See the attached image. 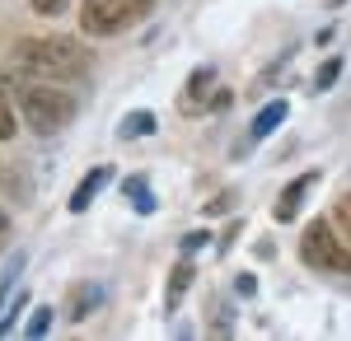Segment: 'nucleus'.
<instances>
[{"mask_svg":"<svg viewBox=\"0 0 351 341\" xmlns=\"http://www.w3.org/2000/svg\"><path fill=\"white\" fill-rule=\"evenodd\" d=\"M10 66H19L38 79H56V84H80L89 79V52L75 38H19L10 47Z\"/></svg>","mask_w":351,"mask_h":341,"instance_id":"obj_1","label":"nucleus"},{"mask_svg":"<svg viewBox=\"0 0 351 341\" xmlns=\"http://www.w3.org/2000/svg\"><path fill=\"white\" fill-rule=\"evenodd\" d=\"M5 79H10V89H14V103L24 112V122L38 136L66 131V127L75 122L80 103H75L56 79H38V75H28V71H19V66H14V75H5Z\"/></svg>","mask_w":351,"mask_h":341,"instance_id":"obj_2","label":"nucleus"},{"mask_svg":"<svg viewBox=\"0 0 351 341\" xmlns=\"http://www.w3.org/2000/svg\"><path fill=\"white\" fill-rule=\"evenodd\" d=\"M155 10V0H80V28L89 38H112L122 28L141 24Z\"/></svg>","mask_w":351,"mask_h":341,"instance_id":"obj_3","label":"nucleus"},{"mask_svg":"<svg viewBox=\"0 0 351 341\" xmlns=\"http://www.w3.org/2000/svg\"><path fill=\"white\" fill-rule=\"evenodd\" d=\"M300 257L309 266H328V271H351V243L332 234L328 220H314L304 238H300Z\"/></svg>","mask_w":351,"mask_h":341,"instance_id":"obj_4","label":"nucleus"},{"mask_svg":"<svg viewBox=\"0 0 351 341\" xmlns=\"http://www.w3.org/2000/svg\"><path fill=\"white\" fill-rule=\"evenodd\" d=\"M314 183H319V173H300V178L286 183V192H281V197H276V206H271L276 225H291V220H295L300 201H304V192H314Z\"/></svg>","mask_w":351,"mask_h":341,"instance_id":"obj_5","label":"nucleus"},{"mask_svg":"<svg viewBox=\"0 0 351 341\" xmlns=\"http://www.w3.org/2000/svg\"><path fill=\"white\" fill-rule=\"evenodd\" d=\"M108 178H112V173L104 168V164H99V168H89V173L80 178V187L71 192V210H75V215H80V210H89V201L104 192V183H108Z\"/></svg>","mask_w":351,"mask_h":341,"instance_id":"obj_6","label":"nucleus"},{"mask_svg":"<svg viewBox=\"0 0 351 341\" xmlns=\"http://www.w3.org/2000/svg\"><path fill=\"white\" fill-rule=\"evenodd\" d=\"M192 286V257H183V262L173 266V276H169V290H164V309H178V299L188 294Z\"/></svg>","mask_w":351,"mask_h":341,"instance_id":"obj_7","label":"nucleus"},{"mask_svg":"<svg viewBox=\"0 0 351 341\" xmlns=\"http://www.w3.org/2000/svg\"><path fill=\"white\" fill-rule=\"evenodd\" d=\"M286 112H291V108H286V99L267 103L263 112H258V117H253V136H258V140H263V136H271L276 127H281V122H286Z\"/></svg>","mask_w":351,"mask_h":341,"instance_id":"obj_8","label":"nucleus"},{"mask_svg":"<svg viewBox=\"0 0 351 341\" xmlns=\"http://www.w3.org/2000/svg\"><path fill=\"white\" fill-rule=\"evenodd\" d=\"M94 304H99V290L75 286V290H71V304H66V318H75V323H80V318H89Z\"/></svg>","mask_w":351,"mask_h":341,"instance_id":"obj_9","label":"nucleus"},{"mask_svg":"<svg viewBox=\"0 0 351 341\" xmlns=\"http://www.w3.org/2000/svg\"><path fill=\"white\" fill-rule=\"evenodd\" d=\"M122 197H132V206L141 210V215L155 210V201H150V183H145V178H127V183H122Z\"/></svg>","mask_w":351,"mask_h":341,"instance_id":"obj_10","label":"nucleus"},{"mask_svg":"<svg viewBox=\"0 0 351 341\" xmlns=\"http://www.w3.org/2000/svg\"><path fill=\"white\" fill-rule=\"evenodd\" d=\"M150 131H155V112L136 108V112H127V117H122V140H127V136H150Z\"/></svg>","mask_w":351,"mask_h":341,"instance_id":"obj_11","label":"nucleus"},{"mask_svg":"<svg viewBox=\"0 0 351 341\" xmlns=\"http://www.w3.org/2000/svg\"><path fill=\"white\" fill-rule=\"evenodd\" d=\"M211 79H216V71H211V66H202V71H197V75L188 79V99H183V108H197V99H206V89H211Z\"/></svg>","mask_w":351,"mask_h":341,"instance_id":"obj_12","label":"nucleus"},{"mask_svg":"<svg viewBox=\"0 0 351 341\" xmlns=\"http://www.w3.org/2000/svg\"><path fill=\"white\" fill-rule=\"evenodd\" d=\"M337 75H342V56H328L324 66H319V75H314V89L324 94V89H332L337 84Z\"/></svg>","mask_w":351,"mask_h":341,"instance_id":"obj_13","label":"nucleus"},{"mask_svg":"<svg viewBox=\"0 0 351 341\" xmlns=\"http://www.w3.org/2000/svg\"><path fill=\"white\" fill-rule=\"evenodd\" d=\"M332 220H337V229H342V238L351 243V192H342V197L332 201Z\"/></svg>","mask_w":351,"mask_h":341,"instance_id":"obj_14","label":"nucleus"},{"mask_svg":"<svg viewBox=\"0 0 351 341\" xmlns=\"http://www.w3.org/2000/svg\"><path fill=\"white\" fill-rule=\"evenodd\" d=\"M14 131H19V127H14V103L0 94V140H14Z\"/></svg>","mask_w":351,"mask_h":341,"instance_id":"obj_15","label":"nucleus"},{"mask_svg":"<svg viewBox=\"0 0 351 341\" xmlns=\"http://www.w3.org/2000/svg\"><path fill=\"white\" fill-rule=\"evenodd\" d=\"M47 327H52V309H38L28 318V337H47Z\"/></svg>","mask_w":351,"mask_h":341,"instance_id":"obj_16","label":"nucleus"},{"mask_svg":"<svg viewBox=\"0 0 351 341\" xmlns=\"http://www.w3.org/2000/svg\"><path fill=\"white\" fill-rule=\"evenodd\" d=\"M28 5H33L38 14H61V10H66V0H28Z\"/></svg>","mask_w":351,"mask_h":341,"instance_id":"obj_17","label":"nucleus"},{"mask_svg":"<svg viewBox=\"0 0 351 341\" xmlns=\"http://www.w3.org/2000/svg\"><path fill=\"white\" fill-rule=\"evenodd\" d=\"M206 238H211V234H188V238H183V253H197V248H206Z\"/></svg>","mask_w":351,"mask_h":341,"instance_id":"obj_18","label":"nucleus"},{"mask_svg":"<svg viewBox=\"0 0 351 341\" xmlns=\"http://www.w3.org/2000/svg\"><path fill=\"white\" fill-rule=\"evenodd\" d=\"M5 229H10V215H5V210H0V238H5Z\"/></svg>","mask_w":351,"mask_h":341,"instance_id":"obj_19","label":"nucleus"}]
</instances>
